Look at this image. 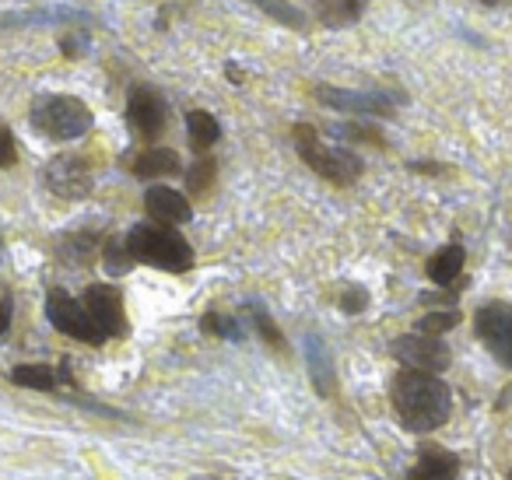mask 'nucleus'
Instances as JSON below:
<instances>
[{
    "instance_id": "f257e3e1",
    "label": "nucleus",
    "mask_w": 512,
    "mask_h": 480,
    "mask_svg": "<svg viewBox=\"0 0 512 480\" xmlns=\"http://www.w3.org/2000/svg\"><path fill=\"white\" fill-rule=\"evenodd\" d=\"M393 410L407 431H435L449 421L453 393L439 375L428 372H400L393 379Z\"/></svg>"
},
{
    "instance_id": "f03ea898",
    "label": "nucleus",
    "mask_w": 512,
    "mask_h": 480,
    "mask_svg": "<svg viewBox=\"0 0 512 480\" xmlns=\"http://www.w3.org/2000/svg\"><path fill=\"white\" fill-rule=\"evenodd\" d=\"M127 253L134 263H151L169 274H186L193 267V246L165 225H134L127 232Z\"/></svg>"
},
{
    "instance_id": "7ed1b4c3",
    "label": "nucleus",
    "mask_w": 512,
    "mask_h": 480,
    "mask_svg": "<svg viewBox=\"0 0 512 480\" xmlns=\"http://www.w3.org/2000/svg\"><path fill=\"white\" fill-rule=\"evenodd\" d=\"M292 137H295V151H299L302 162H306L316 176L327 179V183L351 186L365 172V162L355 151L341 148V144H327L309 123H299V127L292 130Z\"/></svg>"
},
{
    "instance_id": "20e7f679",
    "label": "nucleus",
    "mask_w": 512,
    "mask_h": 480,
    "mask_svg": "<svg viewBox=\"0 0 512 480\" xmlns=\"http://www.w3.org/2000/svg\"><path fill=\"white\" fill-rule=\"evenodd\" d=\"M29 120L50 141H78L92 130V109L74 95H39L29 109Z\"/></svg>"
},
{
    "instance_id": "39448f33",
    "label": "nucleus",
    "mask_w": 512,
    "mask_h": 480,
    "mask_svg": "<svg viewBox=\"0 0 512 480\" xmlns=\"http://www.w3.org/2000/svg\"><path fill=\"white\" fill-rule=\"evenodd\" d=\"M46 316H50V323L57 326L60 333H67V337H74V340H85V344H95V347L106 340V333L95 326V319L88 316L85 305L67 295L64 288H53L50 295H46Z\"/></svg>"
},
{
    "instance_id": "423d86ee",
    "label": "nucleus",
    "mask_w": 512,
    "mask_h": 480,
    "mask_svg": "<svg viewBox=\"0 0 512 480\" xmlns=\"http://www.w3.org/2000/svg\"><path fill=\"white\" fill-rule=\"evenodd\" d=\"M474 330L481 344L495 354L498 365L512 368V305L509 302H488L477 309Z\"/></svg>"
},
{
    "instance_id": "0eeeda50",
    "label": "nucleus",
    "mask_w": 512,
    "mask_h": 480,
    "mask_svg": "<svg viewBox=\"0 0 512 480\" xmlns=\"http://www.w3.org/2000/svg\"><path fill=\"white\" fill-rule=\"evenodd\" d=\"M43 183L53 197L64 200H85L92 193V169L81 155H57L43 169Z\"/></svg>"
},
{
    "instance_id": "6e6552de",
    "label": "nucleus",
    "mask_w": 512,
    "mask_h": 480,
    "mask_svg": "<svg viewBox=\"0 0 512 480\" xmlns=\"http://www.w3.org/2000/svg\"><path fill=\"white\" fill-rule=\"evenodd\" d=\"M127 120L144 141H155L165 130V120H169V106H165L162 92L151 85H134L127 95Z\"/></svg>"
},
{
    "instance_id": "1a4fd4ad",
    "label": "nucleus",
    "mask_w": 512,
    "mask_h": 480,
    "mask_svg": "<svg viewBox=\"0 0 512 480\" xmlns=\"http://www.w3.org/2000/svg\"><path fill=\"white\" fill-rule=\"evenodd\" d=\"M393 354L404 361L411 372H446L449 368V351L439 337H425V333H404L393 340Z\"/></svg>"
},
{
    "instance_id": "9d476101",
    "label": "nucleus",
    "mask_w": 512,
    "mask_h": 480,
    "mask_svg": "<svg viewBox=\"0 0 512 480\" xmlns=\"http://www.w3.org/2000/svg\"><path fill=\"white\" fill-rule=\"evenodd\" d=\"M316 99L327 109H341V113H355V116H390L393 113L390 92H355V88L316 85Z\"/></svg>"
},
{
    "instance_id": "9b49d317",
    "label": "nucleus",
    "mask_w": 512,
    "mask_h": 480,
    "mask_svg": "<svg viewBox=\"0 0 512 480\" xmlns=\"http://www.w3.org/2000/svg\"><path fill=\"white\" fill-rule=\"evenodd\" d=\"M81 305H85L88 316L95 319V326H99L106 337H123V333H127L123 295L116 288H109V284H92V288H85V298H81Z\"/></svg>"
},
{
    "instance_id": "f8f14e48",
    "label": "nucleus",
    "mask_w": 512,
    "mask_h": 480,
    "mask_svg": "<svg viewBox=\"0 0 512 480\" xmlns=\"http://www.w3.org/2000/svg\"><path fill=\"white\" fill-rule=\"evenodd\" d=\"M144 207H148V214L155 218V225H165V228H176L183 225V221H190V200L183 197V193H176L172 186H151L148 193H144Z\"/></svg>"
},
{
    "instance_id": "ddd939ff",
    "label": "nucleus",
    "mask_w": 512,
    "mask_h": 480,
    "mask_svg": "<svg viewBox=\"0 0 512 480\" xmlns=\"http://www.w3.org/2000/svg\"><path fill=\"white\" fill-rule=\"evenodd\" d=\"M418 456H421L418 466L407 473V480H456V470H460V463H456L453 452L439 449V445H425Z\"/></svg>"
},
{
    "instance_id": "4468645a",
    "label": "nucleus",
    "mask_w": 512,
    "mask_h": 480,
    "mask_svg": "<svg viewBox=\"0 0 512 480\" xmlns=\"http://www.w3.org/2000/svg\"><path fill=\"white\" fill-rule=\"evenodd\" d=\"M306 358H309V379H313V386L320 389L323 396H330L334 393V358H330L323 337L309 333L306 337Z\"/></svg>"
},
{
    "instance_id": "2eb2a0df",
    "label": "nucleus",
    "mask_w": 512,
    "mask_h": 480,
    "mask_svg": "<svg viewBox=\"0 0 512 480\" xmlns=\"http://www.w3.org/2000/svg\"><path fill=\"white\" fill-rule=\"evenodd\" d=\"M85 11L74 8H39V11H11L0 15V29H15V25H46V22H85Z\"/></svg>"
},
{
    "instance_id": "dca6fc26",
    "label": "nucleus",
    "mask_w": 512,
    "mask_h": 480,
    "mask_svg": "<svg viewBox=\"0 0 512 480\" xmlns=\"http://www.w3.org/2000/svg\"><path fill=\"white\" fill-rule=\"evenodd\" d=\"M186 134H190L193 151L204 155L207 148H214V144L221 141V123L214 120L207 109H190V113H186Z\"/></svg>"
},
{
    "instance_id": "f3484780",
    "label": "nucleus",
    "mask_w": 512,
    "mask_h": 480,
    "mask_svg": "<svg viewBox=\"0 0 512 480\" xmlns=\"http://www.w3.org/2000/svg\"><path fill=\"white\" fill-rule=\"evenodd\" d=\"M365 4L369 0H320L316 4V18L327 29H344V25H355L365 15Z\"/></svg>"
},
{
    "instance_id": "a211bd4d",
    "label": "nucleus",
    "mask_w": 512,
    "mask_h": 480,
    "mask_svg": "<svg viewBox=\"0 0 512 480\" xmlns=\"http://www.w3.org/2000/svg\"><path fill=\"white\" fill-rule=\"evenodd\" d=\"M179 155L172 148H148L144 155L134 158V176L137 179H158V176H176Z\"/></svg>"
},
{
    "instance_id": "6ab92c4d",
    "label": "nucleus",
    "mask_w": 512,
    "mask_h": 480,
    "mask_svg": "<svg viewBox=\"0 0 512 480\" xmlns=\"http://www.w3.org/2000/svg\"><path fill=\"white\" fill-rule=\"evenodd\" d=\"M463 263H467V253H463V246H442L439 253L428 260V277H432L435 284H453L456 277H460V270H463Z\"/></svg>"
},
{
    "instance_id": "aec40b11",
    "label": "nucleus",
    "mask_w": 512,
    "mask_h": 480,
    "mask_svg": "<svg viewBox=\"0 0 512 480\" xmlns=\"http://www.w3.org/2000/svg\"><path fill=\"white\" fill-rule=\"evenodd\" d=\"M11 382L22 389H39V393H50L57 386V372L50 365H18L11 372Z\"/></svg>"
},
{
    "instance_id": "412c9836",
    "label": "nucleus",
    "mask_w": 512,
    "mask_h": 480,
    "mask_svg": "<svg viewBox=\"0 0 512 480\" xmlns=\"http://www.w3.org/2000/svg\"><path fill=\"white\" fill-rule=\"evenodd\" d=\"M249 4H256V8L264 11L267 18H274L278 25H288V29H306V15H302L295 4H288V0H249Z\"/></svg>"
},
{
    "instance_id": "4be33fe9",
    "label": "nucleus",
    "mask_w": 512,
    "mask_h": 480,
    "mask_svg": "<svg viewBox=\"0 0 512 480\" xmlns=\"http://www.w3.org/2000/svg\"><path fill=\"white\" fill-rule=\"evenodd\" d=\"M246 312H249V319H253V326H256V333L267 340V344L274 347V351H281L285 347V337L278 333V326H274V319L267 316V309L260 302H246Z\"/></svg>"
},
{
    "instance_id": "5701e85b",
    "label": "nucleus",
    "mask_w": 512,
    "mask_h": 480,
    "mask_svg": "<svg viewBox=\"0 0 512 480\" xmlns=\"http://www.w3.org/2000/svg\"><path fill=\"white\" fill-rule=\"evenodd\" d=\"M456 323H460V312H456V309L428 312V316L418 319V330H414V333H425V337H439V333L453 330Z\"/></svg>"
},
{
    "instance_id": "b1692460",
    "label": "nucleus",
    "mask_w": 512,
    "mask_h": 480,
    "mask_svg": "<svg viewBox=\"0 0 512 480\" xmlns=\"http://www.w3.org/2000/svg\"><path fill=\"white\" fill-rule=\"evenodd\" d=\"M214 172H218V165H214V158L200 155L197 162L190 165V172H186V186H190L193 193H207L214 183Z\"/></svg>"
},
{
    "instance_id": "393cba45",
    "label": "nucleus",
    "mask_w": 512,
    "mask_h": 480,
    "mask_svg": "<svg viewBox=\"0 0 512 480\" xmlns=\"http://www.w3.org/2000/svg\"><path fill=\"white\" fill-rule=\"evenodd\" d=\"M102 260H106V270L113 277L127 274L130 263H134V256L127 253V242H106V249H102Z\"/></svg>"
},
{
    "instance_id": "a878e982",
    "label": "nucleus",
    "mask_w": 512,
    "mask_h": 480,
    "mask_svg": "<svg viewBox=\"0 0 512 480\" xmlns=\"http://www.w3.org/2000/svg\"><path fill=\"white\" fill-rule=\"evenodd\" d=\"M200 326H204L207 333H218V337H225V340H242V330H239V323H235V316L207 312V316L200 319Z\"/></svg>"
},
{
    "instance_id": "bb28decb",
    "label": "nucleus",
    "mask_w": 512,
    "mask_h": 480,
    "mask_svg": "<svg viewBox=\"0 0 512 480\" xmlns=\"http://www.w3.org/2000/svg\"><path fill=\"white\" fill-rule=\"evenodd\" d=\"M337 137H344V141H365V144H376V148H386L383 134H379L376 127H358V123H348V127H334Z\"/></svg>"
},
{
    "instance_id": "cd10ccee",
    "label": "nucleus",
    "mask_w": 512,
    "mask_h": 480,
    "mask_svg": "<svg viewBox=\"0 0 512 480\" xmlns=\"http://www.w3.org/2000/svg\"><path fill=\"white\" fill-rule=\"evenodd\" d=\"M18 162V144L8 127H0V169H11Z\"/></svg>"
},
{
    "instance_id": "c85d7f7f",
    "label": "nucleus",
    "mask_w": 512,
    "mask_h": 480,
    "mask_svg": "<svg viewBox=\"0 0 512 480\" xmlns=\"http://www.w3.org/2000/svg\"><path fill=\"white\" fill-rule=\"evenodd\" d=\"M337 302H341V309H344V312H351V316H355V312H362L365 305H369V295H365L362 288H348L341 298H337Z\"/></svg>"
},
{
    "instance_id": "c756f323",
    "label": "nucleus",
    "mask_w": 512,
    "mask_h": 480,
    "mask_svg": "<svg viewBox=\"0 0 512 480\" xmlns=\"http://www.w3.org/2000/svg\"><path fill=\"white\" fill-rule=\"evenodd\" d=\"M60 50H64V57H81V53L88 50V39L85 36H64L60 39Z\"/></svg>"
},
{
    "instance_id": "7c9ffc66",
    "label": "nucleus",
    "mask_w": 512,
    "mask_h": 480,
    "mask_svg": "<svg viewBox=\"0 0 512 480\" xmlns=\"http://www.w3.org/2000/svg\"><path fill=\"white\" fill-rule=\"evenodd\" d=\"M8 326H11V298H4L0 302V333H8Z\"/></svg>"
},
{
    "instance_id": "2f4dec72",
    "label": "nucleus",
    "mask_w": 512,
    "mask_h": 480,
    "mask_svg": "<svg viewBox=\"0 0 512 480\" xmlns=\"http://www.w3.org/2000/svg\"><path fill=\"white\" fill-rule=\"evenodd\" d=\"M225 71H228V78H232V81H242V74H239V67H235V64H228Z\"/></svg>"
},
{
    "instance_id": "473e14b6",
    "label": "nucleus",
    "mask_w": 512,
    "mask_h": 480,
    "mask_svg": "<svg viewBox=\"0 0 512 480\" xmlns=\"http://www.w3.org/2000/svg\"><path fill=\"white\" fill-rule=\"evenodd\" d=\"M481 4H484V8H502L505 0H481Z\"/></svg>"
},
{
    "instance_id": "72a5a7b5",
    "label": "nucleus",
    "mask_w": 512,
    "mask_h": 480,
    "mask_svg": "<svg viewBox=\"0 0 512 480\" xmlns=\"http://www.w3.org/2000/svg\"><path fill=\"white\" fill-rule=\"evenodd\" d=\"M509 480H512V473H509Z\"/></svg>"
},
{
    "instance_id": "f704fd0d",
    "label": "nucleus",
    "mask_w": 512,
    "mask_h": 480,
    "mask_svg": "<svg viewBox=\"0 0 512 480\" xmlns=\"http://www.w3.org/2000/svg\"><path fill=\"white\" fill-rule=\"evenodd\" d=\"M0 246H4V242H0Z\"/></svg>"
}]
</instances>
